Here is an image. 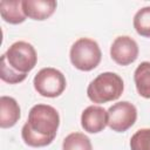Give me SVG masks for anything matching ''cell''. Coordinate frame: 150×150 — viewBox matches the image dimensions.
Listing matches in <instances>:
<instances>
[{
	"instance_id": "6da1fadb",
	"label": "cell",
	"mask_w": 150,
	"mask_h": 150,
	"mask_svg": "<svg viewBox=\"0 0 150 150\" xmlns=\"http://www.w3.org/2000/svg\"><path fill=\"white\" fill-rule=\"evenodd\" d=\"M59 125L60 115L54 107L35 104L30 108L28 120L21 129V137L28 146H47L54 141Z\"/></svg>"
},
{
	"instance_id": "7a4b0ae2",
	"label": "cell",
	"mask_w": 150,
	"mask_h": 150,
	"mask_svg": "<svg viewBox=\"0 0 150 150\" xmlns=\"http://www.w3.org/2000/svg\"><path fill=\"white\" fill-rule=\"evenodd\" d=\"M38 62L35 48L26 41L12 43L1 56L0 77L4 82L16 84L26 80L27 74L34 69Z\"/></svg>"
},
{
	"instance_id": "3957f363",
	"label": "cell",
	"mask_w": 150,
	"mask_h": 150,
	"mask_svg": "<svg viewBox=\"0 0 150 150\" xmlns=\"http://www.w3.org/2000/svg\"><path fill=\"white\" fill-rule=\"evenodd\" d=\"M124 90L122 77L111 71L98 74L88 86V98L94 103H107L117 100Z\"/></svg>"
},
{
	"instance_id": "277c9868",
	"label": "cell",
	"mask_w": 150,
	"mask_h": 150,
	"mask_svg": "<svg viewBox=\"0 0 150 150\" xmlns=\"http://www.w3.org/2000/svg\"><path fill=\"white\" fill-rule=\"evenodd\" d=\"M71 64L82 71H90L95 69L102 59V52L98 43L89 38H81L76 40L69 53Z\"/></svg>"
},
{
	"instance_id": "5b68a950",
	"label": "cell",
	"mask_w": 150,
	"mask_h": 150,
	"mask_svg": "<svg viewBox=\"0 0 150 150\" xmlns=\"http://www.w3.org/2000/svg\"><path fill=\"white\" fill-rule=\"evenodd\" d=\"M33 84L38 94L43 97H57L60 96L67 86L64 75L55 68H42L34 76Z\"/></svg>"
},
{
	"instance_id": "8992f818",
	"label": "cell",
	"mask_w": 150,
	"mask_h": 150,
	"mask_svg": "<svg viewBox=\"0 0 150 150\" xmlns=\"http://www.w3.org/2000/svg\"><path fill=\"white\" fill-rule=\"evenodd\" d=\"M108 127L116 132H124L130 129L137 120L136 107L128 102L121 101L112 104L108 110Z\"/></svg>"
},
{
	"instance_id": "52a82bcc",
	"label": "cell",
	"mask_w": 150,
	"mask_h": 150,
	"mask_svg": "<svg viewBox=\"0 0 150 150\" xmlns=\"http://www.w3.org/2000/svg\"><path fill=\"white\" fill-rule=\"evenodd\" d=\"M138 53L137 42L128 35L117 36L110 47V56L120 66H128L135 62L138 57Z\"/></svg>"
},
{
	"instance_id": "ba28073f",
	"label": "cell",
	"mask_w": 150,
	"mask_h": 150,
	"mask_svg": "<svg viewBox=\"0 0 150 150\" xmlns=\"http://www.w3.org/2000/svg\"><path fill=\"white\" fill-rule=\"evenodd\" d=\"M81 125L89 134H97L108 125V111L100 105L87 107L81 115Z\"/></svg>"
},
{
	"instance_id": "9c48e42d",
	"label": "cell",
	"mask_w": 150,
	"mask_h": 150,
	"mask_svg": "<svg viewBox=\"0 0 150 150\" xmlns=\"http://www.w3.org/2000/svg\"><path fill=\"white\" fill-rule=\"evenodd\" d=\"M56 1L54 0H23L22 9L27 18L42 21L48 19L56 9Z\"/></svg>"
},
{
	"instance_id": "30bf717a",
	"label": "cell",
	"mask_w": 150,
	"mask_h": 150,
	"mask_svg": "<svg viewBox=\"0 0 150 150\" xmlns=\"http://www.w3.org/2000/svg\"><path fill=\"white\" fill-rule=\"evenodd\" d=\"M20 105L11 96L0 97V127L2 129L14 127L20 120Z\"/></svg>"
},
{
	"instance_id": "8fae6325",
	"label": "cell",
	"mask_w": 150,
	"mask_h": 150,
	"mask_svg": "<svg viewBox=\"0 0 150 150\" xmlns=\"http://www.w3.org/2000/svg\"><path fill=\"white\" fill-rule=\"evenodd\" d=\"M0 14L1 18L11 25L22 23L27 18L22 9V1L20 0H2L0 2Z\"/></svg>"
},
{
	"instance_id": "7c38bea8",
	"label": "cell",
	"mask_w": 150,
	"mask_h": 150,
	"mask_svg": "<svg viewBox=\"0 0 150 150\" xmlns=\"http://www.w3.org/2000/svg\"><path fill=\"white\" fill-rule=\"evenodd\" d=\"M134 81L139 96L150 98V62H141L134 73Z\"/></svg>"
},
{
	"instance_id": "4fadbf2b",
	"label": "cell",
	"mask_w": 150,
	"mask_h": 150,
	"mask_svg": "<svg viewBox=\"0 0 150 150\" xmlns=\"http://www.w3.org/2000/svg\"><path fill=\"white\" fill-rule=\"evenodd\" d=\"M62 150H93L88 136L82 132H71L63 139Z\"/></svg>"
},
{
	"instance_id": "5bb4252c",
	"label": "cell",
	"mask_w": 150,
	"mask_h": 150,
	"mask_svg": "<svg viewBox=\"0 0 150 150\" xmlns=\"http://www.w3.org/2000/svg\"><path fill=\"white\" fill-rule=\"evenodd\" d=\"M134 28L138 35L150 38V6L138 9L134 16Z\"/></svg>"
},
{
	"instance_id": "9a60e30c",
	"label": "cell",
	"mask_w": 150,
	"mask_h": 150,
	"mask_svg": "<svg viewBox=\"0 0 150 150\" xmlns=\"http://www.w3.org/2000/svg\"><path fill=\"white\" fill-rule=\"evenodd\" d=\"M131 150H150V128L137 130L130 138Z\"/></svg>"
}]
</instances>
